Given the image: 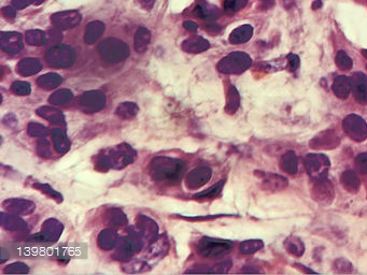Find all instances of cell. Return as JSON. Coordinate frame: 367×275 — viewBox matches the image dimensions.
<instances>
[{
  "label": "cell",
  "mask_w": 367,
  "mask_h": 275,
  "mask_svg": "<svg viewBox=\"0 0 367 275\" xmlns=\"http://www.w3.org/2000/svg\"><path fill=\"white\" fill-rule=\"evenodd\" d=\"M62 82H63V78L59 75H57V73H54V72L46 73V75L39 77L37 80V84L39 85V87L46 90L55 89L60 85Z\"/></svg>",
  "instance_id": "obj_32"
},
{
  "label": "cell",
  "mask_w": 367,
  "mask_h": 275,
  "mask_svg": "<svg viewBox=\"0 0 367 275\" xmlns=\"http://www.w3.org/2000/svg\"><path fill=\"white\" fill-rule=\"evenodd\" d=\"M253 36V27L251 25H241L232 31L230 41L233 44H242L249 41Z\"/></svg>",
  "instance_id": "obj_27"
},
{
  "label": "cell",
  "mask_w": 367,
  "mask_h": 275,
  "mask_svg": "<svg viewBox=\"0 0 367 275\" xmlns=\"http://www.w3.org/2000/svg\"><path fill=\"white\" fill-rule=\"evenodd\" d=\"M335 61H336L337 67L343 71L350 70L353 66V61H352L351 57L344 51H339L337 53Z\"/></svg>",
  "instance_id": "obj_45"
},
{
  "label": "cell",
  "mask_w": 367,
  "mask_h": 275,
  "mask_svg": "<svg viewBox=\"0 0 367 275\" xmlns=\"http://www.w3.org/2000/svg\"><path fill=\"white\" fill-rule=\"evenodd\" d=\"M212 176V170L209 167H198L192 170L187 176V186L190 189H198L206 185Z\"/></svg>",
  "instance_id": "obj_17"
},
{
  "label": "cell",
  "mask_w": 367,
  "mask_h": 275,
  "mask_svg": "<svg viewBox=\"0 0 367 275\" xmlns=\"http://www.w3.org/2000/svg\"><path fill=\"white\" fill-rule=\"evenodd\" d=\"M194 14L201 19L212 20L218 18L221 15V12L217 7H213L206 3H200L194 9Z\"/></svg>",
  "instance_id": "obj_31"
},
{
  "label": "cell",
  "mask_w": 367,
  "mask_h": 275,
  "mask_svg": "<svg viewBox=\"0 0 367 275\" xmlns=\"http://www.w3.org/2000/svg\"><path fill=\"white\" fill-rule=\"evenodd\" d=\"M25 40L29 45L34 47H42L45 45L48 42V35L45 31L39 30V29H32L26 31L25 34Z\"/></svg>",
  "instance_id": "obj_37"
},
{
  "label": "cell",
  "mask_w": 367,
  "mask_h": 275,
  "mask_svg": "<svg viewBox=\"0 0 367 275\" xmlns=\"http://www.w3.org/2000/svg\"><path fill=\"white\" fill-rule=\"evenodd\" d=\"M3 14L8 18H14L16 15V10L12 7H5L3 9Z\"/></svg>",
  "instance_id": "obj_56"
},
{
  "label": "cell",
  "mask_w": 367,
  "mask_h": 275,
  "mask_svg": "<svg viewBox=\"0 0 367 275\" xmlns=\"http://www.w3.org/2000/svg\"><path fill=\"white\" fill-rule=\"evenodd\" d=\"M366 69H367V65H366Z\"/></svg>",
  "instance_id": "obj_64"
},
{
  "label": "cell",
  "mask_w": 367,
  "mask_h": 275,
  "mask_svg": "<svg viewBox=\"0 0 367 275\" xmlns=\"http://www.w3.org/2000/svg\"><path fill=\"white\" fill-rule=\"evenodd\" d=\"M131 235L136 236L144 242V244H151L158 238V226L153 219L140 214L137 216L136 226L132 228Z\"/></svg>",
  "instance_id": "obj_8"
},
{
  "label": "cell",
  "mask_w": 367,
  "mask_h": 275,
  "mask_svg": "<svg viewBox=\"0 0 367 275\" xmlns=\"http://www.w3.org/2000/svg\"><path fill=\"white\" fill-rule=\"evenodd\" d=\"M342 128L355 142H363L367 139V124L360 115L350 114L346 116L342 123Z\"/></svg>",
  "instance_id": "obj_10"
},
{
  "label": "cell",
  "mask_w": 367,
  "mask_h": 275,
  "mask_svg": "<svg viewBox=\"0 0 367 275\" xmlns=\"http://www.w3.org/2000/svg\"><path fill=\"white\" fill-rule=\"evenodd\" d=\"M210 48L209 41L203 39L198 36H192L188 38L186 41H183L182 50L187 53H192V54H198L207 51Z\"/></svg>",
  "instance_id": "obj_19"
},
{
  "label": "cell",
  "mask_w": 367,
  "mask_h": 275,
  "mask_svg": "<svg viewBox=\"0 0 367 275\" xmlns=\"http://www.w3.org/2000/svg\"><path fill=\"white\" fill-rule=\"evenodd\" d=\"M4 209L9 213L16 215H29L34 212L36 209L35 202L26 199L12 198L7 199L3 202Z\"/></svg>",
  "instance_id": "obj_16"
},
{
  "label": "cell",
  "mask_w": 367,
  "mask_h": 275,
  "mask_svg": "<svg viewBox=\"0 0 367 275\" xmlns=\"http://www.w3.org/2000/svg\"><path fill=\"white\" fill-rule=\"evenodd\" d=\"M45 2H46V0H30L31 5H35V6H39V5L43 4Z\"/></svg>",
  "instance_id": "obj_62"
},
{
  "label": "cell",
  "mask_w": 367,
  "mask_h": 275,
  "mask_svg": "<svg viewBox=\"0 0 367 275\" xmlns=\"http://www.w3.org/2000/svg\"><path fill=\"white\" fill-rule=\"evenodd\" d=\"M288 178L279 174H266L263 179V187L265 188V190H268V192L272 193L283 190L288 187Z\"/></svg>",
  "instance_id": "obj_20"
},
{
  "label": "cell",
  "mask_w": 367,
  "mask_h": 275,
  "mask_svg": "<svg viewBox=\"0 0 367 275\" xmlns=\"http://www.w3.org/2000/svg\"><path fill=\"white\" fill-rule=\"evenodd\" d=\"M98 52L101 58L110 63L120 62L131 54L125 42L116 38H107L101 41L98 45Z\"/></svg>",
  "instance_id": "obj_3"
},
{
  "label": "cell",
  "mask_w": 367,
  "mask_h": 275,
  "mask_svg": "<svg viewBox=\"0 0 367 275\" xmlns=\"http://www.w3.org/2000/svg\"><path fill=\"white\" fill-rule=\"evenodd\" d=\"M139 3H140V5H141L145 9L150 10V9L153 8V5H154V3H155V0H139Z\"/></svg>",
  "instance_id": "obj_59"
},
{
  "label": "cell",
  "mask_w": 367,
  "mask_h": 275,
  "mask_svg": "<svg viewBox=\"0 0 367 275\" xmlns=\"http://www.w3.org/2000/svg\"><path fill=\"white\" fill-rule=\"evenodd\" d=\"M354 98L360 103H367V77L362 72L354 73L351 78Z\"/></svg>",
  "instance_id": "obj_18"
},
{
  "label": "cell",
  "mask_w": 367,
  "mask_h": 275,
  "mask_svg": "<svg viewBox=\"0 0 367 275\" xmlns=\"http://www.w3.org/2000/svg\"><path fill=\"white\" fill-rule=\"evenodd\" d=\"M280 168H281L283 172L290 175H294L298 170V161L296 154L290 151L282 155L281 161H280Z\"/></svg>",
  "instance_id": "obj_33"
},
{
  "label": "cell",
  "mask_w": 367,
  "mask_h": 275,
  "mask_svg": "<svg viewBox=\"0 0 367 275\" xmlns=\"http://www.w3.org/2000/svg\"><path fill=\"white\" fill-rule=\"evenodd\" d=\"M232 266H233V262L231 260H225L211 267L210 273H228L231 270Z\"/></svg>",
  "instance_id": "obj_52"
},
{
  "label": "cell",
  "mask_w": 367,
  "mask_h": 275,
  "mask_svg": "<svg viewBox=\"0 0 367 275\" xmlns=\"http://www.w3.org/2000/svg\"><path fill=\"white\" fill-rule=\"evenodd\" d=\"M37 153L43 158H51L52 157L51 144L47 139H45V138H41V139L38 141Z\"/></svg>",
  "instance_id": "obj_49"
},
{
  "label": "cell",
  "mask_w": 367,
  "mask_h": 275,
  "mask_svg": "<svg viewBox=\"0 0 367 275\" xmlns=\"http://www.w3.org/2000/svg\"><path fill=\"white\" fill-rule=\"evenodd\" d=\"M0 47L8 54H17L24 48L23 37L16 31H4L0 36Z\"/></svg>",
  "instance_id": "obj_15"
},
{
  "label": "cell",
  "mask_w": 367,
  "mask_h": 275,
  "mask_svg": "<svg viewBox=\"0 0 367 275\" xmlns=\"http://www.w3.org/2000/svg\"><path fill=\"white\" fill-rule=\"evenodd\" d=\"M340 181H341V184L343 185V187L346 188L348 192H350L352 194H357L359 192L361 182H360V178H359L358 174L355 172H353L351 170L344 171L340 176Z\"/></svg>",
  "instance_id": "obj_34"
},
{
  "label": "cell",
  "mask_w": 367,
  "mask_h": 275,
  "mask_svg": "<svg viewBox=\"0 0 367 275\" xmlns=\"http://www.w3.org/2000/svg\"><path fill=\"white\" fill-rule=\"evenodd\" d=\"M37 114L40 116V118L47 120L52 124H55V125L66 124L63 112L56 108L45 105V107H40L39 109H37Z\"/></svg>",
  "instance_id": "obj_25"
},
{
  "label": "cell",
  "mask_w": 367,
  "mask_h": 275,
  "mask_svg": "<svg viewBox=\"0 0 367 275\" xmlns=\"http://www.w3.org/2000/svg\"><path fill=\"white\" fill-rule=\"evenodd\" d=\"M27 132L31 136H39L43 138L49 133V129L46 126H43L38 123H29L27 127Z\"/></svg>",
  "instance_id": "obj_46"
},
{
  "label": "cell",
  "mask_w": 367,
  "mask_h": 275,
  "mask_svg": "<svg viewBox=\"0 0 367 275\" xmlns=\"http://www.w3.org/2000/svg\"><path fill=\"white\" fill-rule=\"evenodd\" d=\"M105 220L108 225L112 227H122L127 224V216L122 210L112 208L106 212Z\"/></svg>",
  "instance_id": "obj_30"
},
{
  "label": "cell",
  "mask_w": 367,
  "mask_h": 275,
  "mask_svg": "<svg viewBox=\"0 0 367 275\" xmlns=\"http://www.w3.org/2000/svg\"><path fill=\"white\" fill-rule=\"evenodd\" d=\"M241 272L242 273H260V272H262L261 270H257V269H248V267H244V269L243 270H241Z\"/></svg>",
  "instance_id": "obj_60"
},
{
  "label": "cell",
  "mask_w": 367,
  "mask_h": 275,
  "mask_svg": "<svg viewBox=\"0 0 367 275\" xmlns=\"http://www.w3.org/2000/svg\"><path fill=\"white\" fill-rule=\"evenodd\" d=\"M239 105H240L239 93L234 85H231L228 90V95H226L225 111L229 114H234L237 110H238Z\"/></svg>",
  "instance_id": "obj_36"
},
{
  "label": "cell",
  "mask_w": 367,
  "mask_h": 275,
  "mask_svg": "<svg viewBox=\"0 0 367 275\" xmlns=\"http://www.w3.org/2000/svg\"><path fill=\"white\" fill-rule=\"evenodd\" d=\"M264 247V242L262 240H247L240 243L239 249L244 255H250L262 249Z\"/></svg>",
  "instance_id": "obj_42"
},
{
  "label": "cell",
  "mask_w": 367,
  "mask_h": 275,
  "mask_svg": "<svg viewBox=\"0 0 367 275\" xmlns=\"http://www.w3.org/2000/svg\"><path fill=\"white\" fill-rule=\"evenodd\" d=\"M284 246L290 254H292V255L296 257L303 256V254L305 251V245L303 241L297 237H289L284 241Z\"/></svg>",
  "instance_id": "obj_38"
},
{
  "label": "cell",
  "mask_w": 367,
  "mask_h": 275,
  "mask_svg": "<svg viewBox=\"0 0 367 275\" xmlns=\"http://www.w3.org/2000/svg\"><path fill=\"white\" fill-rule=\"evenodd\" d=\"M261 8L263 10H268L275 6V0H260Z\"/></svg>",
  "instance_id": "obj_58"
},
{
  "label": "cell",
  "mask_w": 367,
  "mask_h": 275,
  "mask_svg": "<svg viewBox=\"0 0 367 275\" xmlns=\"http://www.w3.org/2000/svg\"><path fill=\"white\" fill-rule=\"evenodd\" d=\"M118 242H120V238L113 229L103 230L98 236V239H97L98 246L104 250L114 249L117 246Z\"/></svg>",
  "instance_id": "obj_21"
},
{
  "label": "cell",
  "mask_w": 367,
  "mask_h": 275,
  "mask_svg": "<svg viewBox=\"0 0 367 275\" xmlns=\"http://www.w3.org/2000/svg\"><path fill=\"white\" fill-rule=\"evenodd\" d=\"M72 98H73V93L70 89L63 88L56 90L55 93H53L51 95V97L49 98V102L54 105H62L70 102Z\"/></svg>",
  "instance_id": "obj_40"
},
{
  "label": "cell",
  "mask_w": 367,
  "mask_h": 275,
  "mask_svg": "<svg viewBox=\"0 0 367 275\" xmlns=\"http://www.w3.org/2000/svg\"><path fill=\"white\" fill-rule=\"evenodd\" d=\"M4 272L10 274H26L29 272V268L27 267V264L23 262H13L11 264H8V266L5 268Z\"/></svg>",
  "instance_id": "obj_48"
},
{
  "label": "cell",
  "mask_w": 367,
  "mask_h": 275,
  "mask_svg": "<svg viewBox=\"0 0 367 275\" xmlns=\"http://www.w3.org/2000/svg\"><path fill=\"white\" fill-rule=\"evenodd\" d=\"M234 244L231 241L203 237L197 245V253L206 258H220L232 250Z\"/></svg>",
  "instance_id": "obj_5"
},
{
  "label": "cell",
  "mask_w": 367,
  "mask_h": 275,
  "mask_svg": "<svg viewBox=\"0 0 367 275\" xmlns=\"http://www.w3.org/2000/svg\"><path fill=\"white\" fill-rule=\"evenodd\" d=\"M42 68L41 61L38 58H23L17 65V72L23 77H30L38 73Z\"/></svg>",
  "instance_id": "obj_24"
},
{
  "label": "cell",
  "mask_w": 367,
  "mask_h": 275,
  "mask_svg": "<svg viewBox=\"0 0 367 275\" xmlns=\"http://www.w3.org/2000/svg\"><path fill=\"white\" fill-rule=\"evenodd\" d=\"M126 268H124V270L126 272H131V273H137V272H145L149 270V264L144 261V260H136L133 262H129L128 266H126Z\"/></svg>",
  "instance_id": "obj_50"
},
{
  "label": "cell",
  "mask_w": 367,
  "mask_h": 275,
  "mask_svg": "<svg viewBox=\"0 0 367 275\" xmlns=\"http://www.w3.org/2000/svg\"><path fill=\"white\" fill-rule=\"evenodd\" d=\"M183 27H185L187 30H189L190 33H194V31L197 30L198 25L196 23L192 22V20H186V22L183 23Z\"/></svg>",
  "instance_id": "obj_57"
},
{
  "label": "cell",
  "mask_w": 367,
  "mask_h": 275,
  "mask_svg": "<svg viewBox=\"0 0 367 275\" xmlns=\"http://www.w3.org/2000/svg\"><path fill=\"white\" fill-rule=\"evenodd\" d=\"M11 89L15 94L18 95V96H28L31 93V87L30 84L27 82H23V81H16L12 84L11 86Z\"/></svg>",
  "instance_id": "obj_47"
},
{
  "label": "cell",
  "mask_w": 367,
  "mask_h": 275,
  "mask_svg": "<svg viewBox=\"0 0 367 275\" xmlns=\"http://www.w3.org/2000/svg\"><path fill=\"white\" fill-rule=\"evenodd\" d=\"M144 246L145 244L141 240L134 235H129V237H125L118 242L113 258L122 262H128Z\"/></svg>",
  "instance_id": "obj_9"
},
{
  "label": "cell",
  "mask_w": 367,
  "mask_h": 275,
  "mask_svg": "<svg viewBox=\"0 0 367 275\" xmlns=\"http://www.w3.org/2000/svg\"><path fill=\"white\" fill-rule=\"evenodd\" d=\"M355 170L360 174H367V153H362L355 158Z\"/></svg>",
  "instance_id": "obj_51"
},
{
  "label": "cell",
  "mask_w": 367,
  "mask_h": 275,
  "mask_svg": "<svg viewBox=\"0 0 367 275\" xmlns=\"http://www.w3.org/2000/svg\"><path fill=\"white\" fill-rule=\"evenodd\" d=\"M46 60L54 68H69L75 62V52L68 45H55L47 52Z\"/></svg>",
  "instance_id": "obj_6"
},
{
  "label": "cell",
  "mask_w": 367,
  "mask_h": 275,
  "mask_svg": "<svg viewBox=\"0 0 367 275\" xmlns=\"http://www.w3.org/2000/svg\"><path fill=\"white\" fill-rule=\"evenodd\" d=\"M138 112L139 108L135 102H123L116 109V114L124 120L134 119Z\"/></svg>",
  "instance_id": "obj_39"
},
{
  "label": "cell",
  "mask_w": 367,
  "mask_h": 275,
  "mask_svg": "<svg viewBox=\"0 0 367 275\" xmlns=\"http://www.w3.org/2000/svg\"><path fill=\"white\" fill-rule=\"evenodd\" d=\"M136 151L126 143L108 147L95 157V168L99 171L121 170L134 163Z\"/></svg>",
  "instance_id": "obj_1"
},
{
  "label": "cell",
  "mask_w": 367,
  "mask_h": 275,
  "mask_svg": "<svg viewBox=\"0 0 367 275\" xmlns=\"http://www.w3.org/2000/svg\"><path fill=\"white\" fill-rule=\"evenodd\" d=\"M288 61H289L290 71L295 72V71L299 68L300 60H299V57H298L297 55H295V54H289V55H288Z\"/></svg>",
  "instance_id": "obj_53"
},
{
  "label": "cell",
  "mask_w": 367,
  "mask_h": 275,
  "mask_svg": "<svg viewBox=\"0 0 367 275\" xmlns=\"http://www.w3.org/2000/svg\"><path fill=\"white\" fill-rule=\"evenodd\" d=\"M321 6H322V2H321V0H315V3L312 4V9H314V10L320 9Z\"/></svg>",
  "instance_id": "obj_61"
},
{
  "label": "cell",
  "mask_w": 367,
  "mask_h": 275,
  "mask_svg": "<svg viewBox=\"0 0 367 275\" xmlns=\"http://www.w3.org/2000/svg\"><path fill=\"white\" fill-rule=\"evenodd\" d=\"M168 248V240L166 239V237L160 236L149 245L147 255L151 258H161L166 255Z\"/></svg>",
  "instance_id": "obj_26"
},
{
  "label": "cell",
  "mask_w": 367,
  "mask_h": 275,
  "mask_svg": "<svg viewBox=\"0 0 367 275\" xmlns=\"http://www.w3.org/2000/svg\"><path fill=\"white\" fill-rule=\"evenodd\" d=\"M63 231H64V225L59 220L55 218H49L43 223L40 234L37 236V238L40 241L54 243L58 241V239L63 234Z\"/></svg>",
  "instance_id": "obj_14"
},
{
  "label": "cell",
  "mask_w": 367,
  "mask_h": 275,
  "mask_svg": "<svg viewBox=\"0 0 367 275\" xmlns=\"http://www.w3.org/2000/svg\"><path fill=\"white\" fill-rule=\"evenodd\" d=\"M335 192L334 185L329 181L328 177L315 181L314 188H312V198L318 203L322 205H329L333 202Z\"/></svg>",
  "instance_id": "obj_12"
},
{
  "label": "cell",
  "mask_w": 367,
  "mask_h": 275,
  "mask_svg": "<svg viewBox=\"0 0 367 275\" xmlns=\"http://www.w3.org/2000/svg\"><path fill=\"white\" fill-rule=\"evenodd\" d=\"M52 140L55 150L59 154H66L71 146V142L67 134L62 129H53L52 130Z\"/></svg>",
  "instance_id": "obj_28"
},
{
  "label": "cell",
  "mask_w": 367,
  "mask_h": 275,
  "mask_svg": "<svg viewBox=\"0 0 367 275\" xmlns=\"http://www.w3.org/2000/svg\"><path fill=\"white\" fill-rule=\"evenodd\" d=\"M225 185V179H221V181L217 184H214L213 186H211L210 188H208L207 190H203V192H200L198 194H196L195 196H194V198L195 199H198V200H202V199H214L215 197H218L222 189Z\"/></svg>",
  "instance_id": "obj_41"
},
{
  "label": "cell",
  "mask_w": 367,
  "mask_h": 275,
  "mask_svg": "<svg viewBox=\"0 0 367 275\" xmlns=\"http://www.w3.org/2000/svg\"><path fill=\"white\" fill-rule=\"evenodd\" d=\"M80 104L86 112H98L105 108L106 96L100 90L86 91L80 98Z\"/></svg>",
  "instance_id": "obj_13"
},
{
  "label": "cell",
  "mask_w": 367,
  "mask_h": 275,
  "mask_svg": "<svg viewBox=\"0 0 367 275\" xmlns=\"http://www.w3.org/2000/svg\"><path fill=\"white\" fill-rule=\"evenodd\" d=\"M2 226L10 231H24L27 230V224L24 219L12 213H2Z\"/></svg>",
  "instance_id": "obj_23"
},
{
  "label": "cell",
  "mask_w": 367,
  "mask_h": 275,
  "mask_svg": "<svg viewBox=\"0 0 367 275\" xmlns=\"http://www.w3.org/2000/svg\"><path fill=\"white\" fill-rule=\"evenodd\" d=\"M105 33V24L99 22V20H94V22H91L88 25V28H86L85 31V36H84V41L86 44H94L95 42H97L101 35Z\"/></svg>",
  "instance_id": "obj_29"
},
{
  "label": "cell",
  "mask_w": 367,
  "mask_h": 275,
  "mask_svg": "<svg viewBox=\"0 0 367 275\" xmlns=\"http://www.w3.org/2000/svg\"><path fill=\"white\" fill-rule=\"evenodd\" d=\"M151 41V33L146 27H139L135 34L134 44L137 53H144L147 51Z\"/></svg>",
  "instance_id": "obj_35"
},
{
  "label": "cell",
  "mask_w": 367,
  "mask_h": 275,
  "mask_svg": "<svg viewBox=\"0 0 367 275\" xmlns=\"http://www.w3.org/2000/svg\"><path fill=\"white\" fill-rule=\"evenodd\" d=\"M186 171V164L177 158L158 156L151 162L150 174L154 181L170 185L178 184Z\"/></svg>",
  "instance_id": "obj_2"
},
{
  "label": "cell",
  "mask_w": 367,
  "mask_h": 275,
  "mask_svg": "<svg viewBox=\"0 0 367 275\" xmlns=\"http://www.w3.org/2000/svg\"><path fill=\"white\" fill-rule=\"evenodd\" d=\"M248 4V0H224L223 9L226 14H234L240 11Z\"/></svg>",
  "instance_id": "obj_43"
},
{
  "label": "cell",
  "mask_w": 367,
  "mask_h": 275,
  "mask_svg": "<svg viewBox=\"0 0 367 275\" xmlns=\"http://www.w3.org/2000/svg\"><path fill=\"white\" fill-rule=\"evenodd\" d=\"M304 166L308 175L318 181L328 177L331 162L324 154H308L304 157Z\"/></svg>",
  "instance_id": "obj_7"
},
{
  "label": "cell",
  "mask_w": 367,
  "mask_h": 275,
  "mask_svg": "<svg viewBox=\"0 0 367 275\" xmlns=\"http://www.w3.org/2000/svg\"><path fill=\"white\" fill-rule=\"evenodd\" d=\"M34 187H35L36 189H38L39 192H41V193H43V194H46L47 196H49L51 199L55 200L56 202H58V203L63 202V196H62L58 192H56L55 189L52 188L50 185H48V184H42V183H35V184H34Z\"/></svg>",
  "instance_id": "obj_44"
},
{
  "label": "cell",
  "mask_w": 367,
  "mask_h": 275,
  "mask_svg": "<svg viewBox=\"0 0 367 275\" xmlns=\"http://www.w3.org/2000/svg\"><path fill=\"white\" fill-rule=\"evenodd\" d=\"M333 91L339 99H347L352 90L351 79L346 76H338L334 80Z\"/></svg>",
  "instance_id": "obj_22"
},
{
  "label": "cell",
  "mask_w": 367,
  "mask_h": 275,
  "mask_svg": "<svg viewBox=\"0 0 367 275\" xmlns=\"http://www.w3.org/2000/svg\"><path fill=\"white\" fill-rule=\"evenodd\" d=\"M252 59L250 55L241 51L232 52L231 54L222 58L218 63V70L224 75H240L250 68Z\"/></svg>",
  "instance_id": "obj_4"
},
{
  "label": "cell",
  "mask_w": 367,
  "mask_h": 275,
  "mask_svg": "<svg viewBox=\"0 0 367 275\" xmlns=\"http://www.w3.org/2000/svg\"><path fill=\"white\" fill-rule=\"evenodd\" d=\"M13 3V6L15 9H18V10H22V9H25L26 7H28L29 5H31L30 0H12Z\"/></svg>",
  "instance_id": "obj_55"
},
{
  "label": "cell",
  "mask_w": 367,
  "mask_h": 275,
  "mask_svg": "<svg viewBox=\"0 0 367 275\" xmlns=\"http://www.w3.org/2000/svg\"><path fill=\"white\" fill-rule=\"evenodd\" d=\"M362 54L364 55V57L367 58V50H362Z\"/></svg>",
  "instance_id": "obj_63"
},
{
  "label": "cell",
  "mask_w": 367,
  "mask_h": 275,
  "mask_svg": "<svg viewBox=\"0 0 367 275\" xmlns=\"http://www.w3.org/2000/svg\"><path fill=\"white\" fill-rule=\"evenodd\" d=\"M335 268L337 269L338 272H342V271H343V270H342L343 268H346L349 272L352 271L351 263H350L349 261H347V260H344V259H338V260H336V262H335Z\"/></svg>",
  "instance_id": "obj_54"
},
{
  "label": "cell",
  "mask_w": 367,
  "mask_h": 275,
  "mask_svg": "<svg viewBox=\"0 0 367 275\" xmlns=\"http://www.w3.org/2000/svg\"><path fill=\"white\" fill-rule=\"evenodd\" d=\"M82 20V15L77 10L56 12L51 16V22L58 30H67L77 27Z\"/></svg>",
  "instance_id": "obj_11"
}]
</instances>
